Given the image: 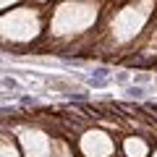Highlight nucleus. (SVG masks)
<instances>
[{
	"label": "nucleus",
	"mask_w": 157,
	"mask_h": 157,
	"mask_svg": "<svg viewBox=\"0 0 157 157\" xmlns=\"http://www.w3.org/2000/svg\"><path fill=\"white\" fill-rule=\"evenodd\" d=\"M126 152H128V157H144L147 155V144L144 141H136V139H128L126 141Z\"/></svg>",
	"instance_id": "obj_1"
},
{
	"label": "nucleus",
	"mask_w": 157,
	"mask_h": 157,
	"mask_svg": "<svg viewBox=\"0 0 157 157\" xmlns=\"http://www.w3.org/2000/svg\"><path fill=\"white\" fill-rule=\"evenodd\" d=\"M86 84H89L92 89H105V86L110 84V76H89Z\"/></svg>",
	"instance_id": "obj_2"
},
{
	"label": "nucleus",
	"mask_w": 157,
	"mask_h": 157,
	"mask_svg": "<svg viewBox=\"0 0 157 157\" xmlns=\"http://www.w3.org/2000/svg\"><path fill=\"white\" fill-rule=\"evenodd\" d=\"M126 94H128L131 100H141V97H144V89H141V86H128Z\"/></svg>",
	"instance_id": "obj_3"
},
{
	"label": "nucleus",
	"mask_w": 157,
	"mask_h": 157,
	"mask_svg": "<svg viewBox=\"0 0 157 157\" xmlns=\"http://www.w3.org/2000/svg\"><path fill=\"white\" fill-rule=\"evenodd\" d=\"M0 84H3V89H18V81H16V78H3V81H0Z\"/></svg>",
	"instance_id": "obj_4"
},
{
	"label": "nucleus",
	"mask_w": 157,
	"mask_h": 157,
	"mask_svg": "<svg viewBox=\"0 0 157 157\" xmlns=\"http://www.w3.org/2000/svg\"><path fill=\"white\" fill-rule=\"evenodd\" d=\"M92 76H110V68L107 66H97L94 71H92Z\"/></svg>",
	"instance_id": "obj_5"
},
{
	"label": "nucleus",
	"mask_w": 157,
	"mask_h": 157,
	"mask_svg": "<svg viewBox=\"0 0 157 157\" xmlns=\"http://www.w3.org/2000/svg\"><path fill=\"white\" fill-rule=\"evenodd\" d=\"M149 73H136V76H134V81H139V84H147V81H149Z\"/></svg>",
	"instance_id": "obj_6"
},
{
	"label": "nucleus",
	"mask_w": 157,
	"mask_h": 157,
	"mask_svg": "<svg viewBox=\"0 0 157 157\" xmlns=\"http://www.w3.org/2000/svg\"><path fill=\"white\" fill-rule=\"evenodd\" d=\"M115 81H118V84H128V73H118Z\"/></svg>",
	"instance_id": "obj_7"
},
{
	"label": "nucleus",
	"mask_w": 157,
	"mask_h": 157,
	"mask_svg": "<svg viewBox=\"0 0 157 157\" xmlns=\"http://www.w3.org/2000/svg\"><path fill=\"white\" fill-rule=\"evenodd\" d=\"M0 63H3V60H0Z\"/></svg>",
	"instance_id": "obj_8"
},
{
	"label": "nucleus",
	"mask_w": 157,
	"mask_h": 157,
	"mask_svg": "<svg viewBox=\"0 0 157 157\" xmlns=\"http://www.w3.org/2000/svg\"><path fill=\"white\" fill-rule=\"evenodd\" d=\"M155 157H157V155H155Z\"/></svg>",
	"instance_id": "obj_9"
}]
</instances>
